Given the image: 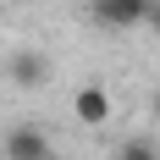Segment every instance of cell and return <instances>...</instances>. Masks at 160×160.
<instances>
[{
  "mask_svg": "<svg viewBox=\"0 0 160 160\" xmlns=\"http://www.w3.org/2000/svg\"><path fill=\"white\" fill-rule=\"evenodd\" d=\"M72 116H78L83 127H99V122H111V94H105L99 83H83L78 94H72Z\"/></svg>",
  "mask_w": 160,
  "mask_h": 160,
  "instance_id": "277c9868",
  "label": "cell"
},
{
  "mask_svg": "<svg viewBox=\"0 0 160 160\" xmlns=\"http://www.w3.org/2000/svg\"><path fill=\"white\" fill-rule=\"evenodd\" d=\"M50 72H55V66H50V55H44V50H17L11 61H6V78H11L17 88H44V83H50Z\"/></svg>",
  "mask_w": 160,
  "mask_h": 160,
  "instance_id": "7a4b0ae2",
  "label": "cell"
},
{
  "mask_svg": "<svg viewBox=\"0 0 160 160\" xmlns=\"http://www.w3.org/2000/svg\"><path fill=\"white\" fill-rule=\"evenodd\" d=\"M99 28H138L149 17V0H88Z\"/></svg>",
  "mask_w": 160,
  "mask_h": 160,
  "instance_id": "3957f363",
  "label": "cell"
},
{
  "mask_svg": "<svg viewBox=\"0 0 160 160\" xmlns=\"http://www.w3.org/2000/svg\"><path fill=\"white\" fill-rule=\"evenodd\" d=\"M149 111H155V116H160V94H155V99H149Z\"/></svg>",
  "mask_w": 160,
  "mask_h": 160,
  "instance_id": "52a82bcc",
  "label": "cell"
},
{
  "mask_svg": "<svg viewBox=\"0 0 160 160\" xmlns=\"http://www.w3.org/2000/svg\"><path fill=\"white\" fill-rule=\"evenodd\" d=\"M144 22H149V28L160 33V0H149V17H144Z\"/></svg>",
  "mask_w": 160,
  "mask_h": 160,
  "instance_id": "8992f818",
  "label": "cell"
},
{
  "mask_svg": "<svg viewBox=\"0 0 160 160\" xmlns=\"http://www.w3.org/2000/svg\"><path fill=\"white\" fill-rule=\"evenodd\" d=\"M6 160H55V138L44 127H11L6 132Z\"/></svg>",
  "mask_w": 160,
  "mask_h": 160,
  "instance_id": "6da1fadb",
  "label": "cell"
},
{
  "mask_svg": "<svg viewBox=\"0 0 160 160\" xmlns=\"http://www.w3.org/2000/svg\"><path fill=\"white\" fill-rule=\"evenodd\" d=\"M116 160H160V149L149 144V138H127V144L116 149Z\"/></svg>",
  "mask_w": 160,
  "mask_h": 160,
  "instance_id": "5b68a950",
  "label": "cell"
}]
</instances>
